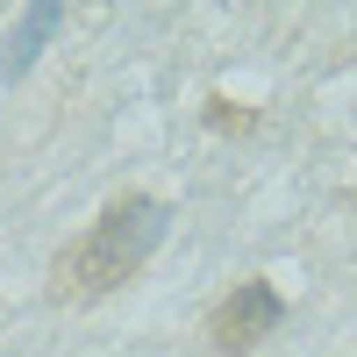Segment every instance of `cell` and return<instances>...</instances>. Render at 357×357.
<instances>
[{"instance_id": "3957f363", "label": "cell", "mask_w": 357, "mask_h": 357, "mask_svg": "<svg viewBox=\"0 0 357 357\" xmlns=\"http://www.w3.org/2000/svg\"><path fill=\"white\" fill-rule=\"evenodd\" d=\"M65 36V0H29V8L15 15V29L0 36V79L22 86L29 72H36V57Z\"/></svg>"}, {"instance_id": "6da1fadb", "label": "cell", "mask_w": 357, "mask_h": 357, "mask_svg": "<svg viewBox=\"0 0 357 357\" xmlns=\"http://www.w3.org/2000/svg\"><path fill=\"white\" fill-rule=\"evenodd\" d=\"M172 236V200L158 193H114L93 222H86V236H72L65 250L50 257V301L57 307H93L107 301V293H122L129 279H143V264H151L165 250Z\"/></svg>"}, {"instance_id": "277c9868", "label": "cell", "mask_w": 357, "mask_h": 357, "mask_svg": "<svg viewBox=\"0 0 357 357\" xmlns=\"http://www.w3.org/2000/svg\"><path fill=\"white\" fill-rule=\"evenodd\" d=\"M200 122H207V136H257V107H243V100H229V93H207V107H200Z\"/></svg>"}, {"instance_id": "7a4b0ae2", "label": "cell", "mask_w": 357, "mask_h": 357, "mask_svg": "<svg viewBox=\"0 0 357 357\" xmlns=\"http://www.w3.org/2000/svg\"><path fill=\"white\" fill-rule=\"evenodd\" d=\"M279 329H286V293L264 279V272L236 279L222 301L207 307V321H200V336H207V350H215V357H257Z\"/></svg>"}]
</instances>
